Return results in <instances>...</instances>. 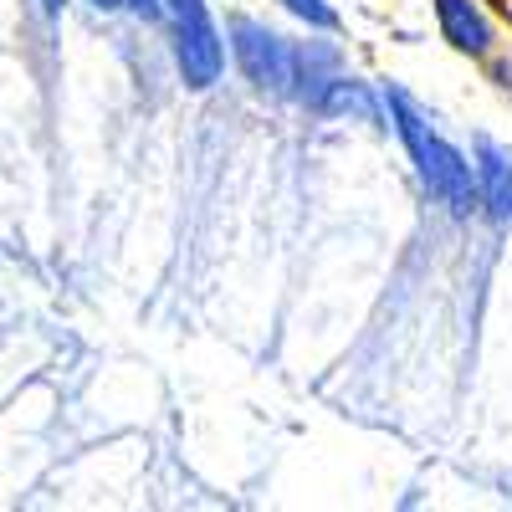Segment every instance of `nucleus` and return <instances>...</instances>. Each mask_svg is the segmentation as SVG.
I'll return each instance as SVG.
<instances>
[{
    "label": "nucleus",
    "mask_w": 512,
    "mask_h": 512,
    "mask_svg": "<svg viewBox=\"0 0 512 512\" xmlns=\"http://www.w3.org/2000/svg\"><path fill=\"white\" fill-rule=\"evenodd\" d=\"M164 16L175 21V67L185 77V88L205 93L216 88V77L226 67V47H221V31L210 21L205 0H164Z\"/></svg>",
    "instance_id": "f03ea898"
},
{
    "label": "nucleus",
    "mask_w": 512,
    "mask_h": 512,
    "mask_svg": "<svg viewBox=\"0 0 512 512\" xmlns=\"http://www.w3.org/2000/svg\"><path fill=\"white\" fill-rule=\"evenodd\" d=\"M477 190L497 216H512V159L497 144H477Z\"/></svg>",
    "instance_id": "39448f33"
},
{
    "label": "nucleus",
    "mask_w": 512,
    "mask_h": 512,
    "mask_svg": "<svg viewBox=\"0 0 512 512\" xmlns=\"http://www.w3.org/2000/svg\"><path fill=\"white\" fill-rule=\"evenodd\" d=\"M318 108H323V113H359V118H374V98L364 93V82H354V77H333L328 88H323V98H318Z\"/></svg>",
    "instance_id": "423d86ee"
},
{
    "label": "nucleus",
    "mask_w": 512,
    "mask_h": 512,
    "mask_svg": "<svg viewBox=\"0 0 512 512\" xmlns=\"http://www.w3.org/2000/svg\"><path fill=\"white\" fill-rule=\"evenodd\" d=\"M231 36H236L231 52H236V62H241L251 88L282 93L287 82H292V47H287V41L277 31H267V26H256V21H236Z\"/></svg>",
    "instance_id": "7ed1b4c3"
},
{
    "label": "nucleus",
    "mask_w": 512,
    "mask_h": 512,
    "mask_svg": "<svg viewBox=\"0 0 512 512\" xmlns=\"http://www.w3.org/2000/svg\"><path fill=\"white\" fill-rule=\"evenodd\" d=\"M282 6H287L297 21H308L313 31H338V11L328 6V0H282Z\"/></svg>",
    "instance_id": "0eeeda50"
},
{
    "label": "nucleus",
    "mask_w": 512,
    "mask_h": 512,
    "mask_svg": "<svg viewBox=\"0 0 512 512\" xmlns=\"http://www.w3.org/2000/svg\"><path fill=\"white\" fill-rule=\"evenodd\" d=\"M436 21H441V36L456 52H466V57L492 52V21L477 0H436Z\"/></svg>",
    "instance_id": "20e7f679"
},
{
    "label": "nucleus",
    "mask_w": 512,
    "mask_h": 512,
    "mask_svg": "<svg viewBox=\"0 0 512 512\" xmlns=\"http://www.w3.org/2000/svg\"><path fill=\"white\" fill-rule=\"evenodd\" d=\"M384 103H390L395 134H400V144L410 149L425 190H431V195L451 210V216H472L477 200H482V190H477V164L466 159L456 144H446L436 128L420 118V108H415L400 88H390V98H384Z\"/></svg>",
    "instance_id": "f257e3e1"
},
{
    "label": "nucleus",
    "mask_w": 512,
    "mask_h": 512,
    "mask_svg": "<svg viewBox=\"0 0 512 512\" xmlns=\"http://www.w3.org/2000/svg\"><path fill=\"white\" fill-rule=\"evenodd\" d=\"M52 6H57V0H52Z\"/></svg>",
    "instance_id": "9d476101"
},
{
    "label": "nucleus",
    "mask_w": 512,
    "mask_h": 512,
    "mask_svg": "<svg viewBox=\"0 0 512 512\" xmlns=\"http://www.w3.org/2000/svg\"><path fill=\"white\" fill-rule=\"evenodd\" d=\"M88 6H98V11H113V6H123V0H88Z\"/></svg>",
    "instance_id": "1a4fd4ad"
},
{
    "label": "nucleus",
    "mask_w": 512,
    "mask_h": 512,
    "mask_svg": "<svg viewBox=\"0 0 512 512\" xmlns=\"http://www.w3.org/2000/svg\"><path fill=\"white\" fill-rule=\"evenodd\" d=\"M123 6L134 11V16H144V21H159L164 16V0H123Z\"/></svg>",
    "instance_id": "6e6552de"
}]
</instances>
